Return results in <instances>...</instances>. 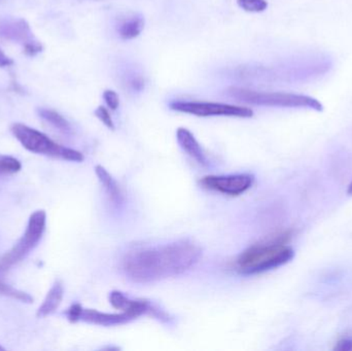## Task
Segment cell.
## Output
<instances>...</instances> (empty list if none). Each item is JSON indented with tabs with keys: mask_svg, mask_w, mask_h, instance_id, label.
Here are the masks:
<instances>
[{
	"mask_svg": "<svg viewBox=\"0 0 352 351\" xmlns=\"http://www.w3.org/2000/svg\"><path fill=\"white\" fill-rule=\"evenodd\" d=\"M12 63H14L12 60L0 49V67H6V66L12 65Z\"/></svg>",
	"mask_w": 352,
	"mask_h": 351,
	"instance_id": "603a6c76",
	"label": "cell"
},
{
	"mask_svg": "<svg viewBox=\"0 0 352 351\" xmlns=\"http://www.w3.org/2000/svg\"><path fill=\"white\" fill-rule=\"evenodd\" d=\"M144 28V19L140 14L127 16L118 26V33L125 41L140 36Z\"/></svg>",
	"mask_w": 352,
	"mask_h": 351,
	"instance_id": "5bb4252c",
	"label": "cell"
},
{
	"mask_svg": "<svg viewBox=\"0 0 352 351\" xmlns=\"http://www.w3.org/2000/svg\"><path fill=\"white\" fill-rule=\"evenodd\" d=\"M254 183V177L248 173L230 175H208L200 181L206 189L229 196H239L245 193Z\"/></svg>",
	"mask_w": 352,
	"mask_h": 351,
	"instance_id": "52a82bcc",
	"label": "cell"
},
{
	"mask_svg": "<svg viewBox=\"0 0 352 351\" xmlns=\"http://www.w3.org/2000/svg\"><path fill=\"white\" fill-rule=\"evenodd\" d=\"M109 302L113 308L129 313L134 319L144 315H150L161 321H168V317L164 311L159 310L154 305L146 300H131L123 293L113 291L109 295Z\"/></svg>",
	"mask_w": 352,
	"mask_h": 351,
	"instance_id": "9c48e42d",
	"label": "cell"
},
{
	"mask_svg": "<svg viewBox=\"0 0 352 351\" xmlns=\"http://www.w3.org/2000/svg\"><path fill=\"white\" fill-rule=\"evenodd\" d=\"M82 306L80 304H74L70 306V308L68 309L67 313H66V317H67L68 321L70 323H78L80 321V313H82Z\"/></svg>",
	"mask_w": 352,
	"mask_h": 351,
	"instance_id": "44dd1931",
	"label": "cell"
},
{
	"mask_svg": "<svg viewBox=\"0 0 352 351\" xmlns=\"http://www.w3.org/2000/svg\"><path fill=\"white\" fill-rule=\"evenodd\" d=\"M95 173H96L98 181H100L103 189L107 192L109 200L116 205H120V204L123 203V194H122L121 189H120L119 185H118L116 179H113V175L101 165H97L95 167Z\"/></svg>",
	"mask_w": 352,
	"mask_h": 351,
	"instance_id": "7c38bea8",
	"label": "cell"
},
{
	"mask_svg": "<svg viewBox=\"0 0 352 351\" xmlns=\"http://www.w3.org/2000/svg\"><path fill=\"white\" fill-rule=\"evenodd\" d=\"M0 36L22 45L27 55L34 56L43 51L41 43L35 38L26 21L22 19L0 21Z\"/></svg>",
	"mask_w": 352,
	"mask_h": 351,
	"instance_id": "ba28073f",
	"label": "cell"
},
{
	"mask_svg": "<svg viewBox=\"0 0 352 351\" xmlns=\"http://www.w3.org/2000/svg\"><path fill=\"white\" fill-rule=\"evenodd\" d=\"M347 194H349V196H352V181L351 183H349V189H347Z\"/></svg>",
	"mask_w": 352,
	"mask_h": 351,
	"instance_id": "cb8c5ba5",
	"label": "cell"
},
{
	"mask_svg": "<svg viewBox=\"0 0 352 351\" xmlns=\"http://www.w3.org/2000/svg\"><path fill=\"white\" fill-rule=\"evenodd\" d=\"M103 99H104L105 103L107 106L111 109V111H117L120 106V99L119 95L113 90H105L103 92Z\"/></svg>",
	"mask_w": 352,
	"mask_h": 351,
	"instance_id": "ffe728a7",
	"label": "cell"
},
{
	"mask_svg": "<svg viewBox=\"0 0 352 351\" xmlns=\"http://www.w3.org/2000/svg\"><path fill=\"white\" fill-rule=\"evenodd\" d=\"M95 115L107 126L109 129L115 130V123H113V117H111L109 111L104 106H99L95 111Z\"/></svg>",
	"mask_w": 352,
	"mask_h": 351,
	"instance_id": "d6986e66",
	"label": "cell"
},
{
	"mask_svg": "<svg viewBox=\"0 0 352 351\" xmlns=\"http://www.w3.org/2000/svg\"><path fill=\"white\" fill-rule=\"evenodd\" d=\"M64 288L61 282H56L52 286L51 290L47 292L43 304L37 310L36 317L38 319L51 315L59 308L62 300H63Z\"/></svg>",
	"mask_w": 352,
	"mask_h": 351,
	"instance_id": "4fadbf2b",
	"label": "cell"
},
{
	"mask_svg": "<svg viewBox=\"0 0 352 351\" xmlns=\"http://www.w3.org/2000/svg\"><path fill=\"white\" fill-rule=\"evenodd\" d=\"M202 257V249L190 239L167 245L133 249L124 258L122 267L128 280L151 284L175 278L188 271Z\"/></svg>",
	"mask_w": 352,
	"mask_h": 351,
	"instance_id": "6da1fadb",
	"label": "cell"
},
{
	"mask_svg": "<svg viewBox=\"0 0 352 351\" xmlns=\"http://www.w3.org/2000/svg\"><path fill=\"white\" fill-rule=\"evenodd\" d=\"M173 111L197 117H252V109L225 103L199 102V101H175L169 104Z\"/></svg>",
	"mask_w": 352,
	"mask_h": 351,
	"instance_id": "8992f818",
	"label": "cell"
},
{
	"mask_svg": "<svg viewBox=\"0 0 352 351\" xmlns=\"http://www.w3.org/2000/svg\"><path fill=\"white\" fill-rule=\"evenodd\" d=\"M22 168L20 161L12 157L0 156V169L3 174H14Z\"/></svg>",
	"mask_w": 352,
	"mask_h": 351,
	"instance_id": "e0dca14e",
	"label": "cell"
},
{
	"mask_svg": "<svg viewBox=\"0 0 352 351\" xmlns=\"http://www.w3.org/2000/svg\"><path fill=\"white\" fill-rule=\"evenodd\" d=\"M335 350L339 351H351L352 350V339L351 338H344L337 343Z\"/></svg>",
	"mask_w": 352,
	"mask_h": 351,
	"instance_id": "7402d4cb",
	"label": "cell"
},
{
	"mask_svg": "<svg viewBox=\"0 0 352 351\" xmlns=\"http://www.w3.org/2000/svg\"><path fill=\"white\" fill-rule=\"evenodd\" d=\"M237 4L248 12H262L268 8L266 0H237Z\"/></svg>",
	"mask_w": 352,
	"mask_h": 351,
	"instance_id": "ac0fdd59",
	"label": "cell"
},
{
	"mask_svg": "<svg viewBox=\"0 0 352 351\" xmlns=\"http://www.w3.org/2000/svg\"><path fill=\"white\" fill-rule=\"evenodd\" d=\"M10 131L16 139L22 144L23 148L33 154L43 155L72 162H82L85 160L82 152L60 146L43 132L37 131L36 129L28 127L24 124H14L10 127Z\"/></svg>",
	"mask_w": 352,
	"mask_h": 351,
	"instance_id": "3957f363",
	"label": "cell"
},
{
	"mask_svg": "<svg viewBox=\"0 0 352 351\" xmlns=\"http://www.w3.org/2000/svg\"><path fill=\"white\" fill-rule=\"evenodd\" d=\"M176 139L180 148L196 162L201 165H207V159L202 146L195 138L194 134L186 128H178L176 131Z\"/></svg>",
	"mask_w": 352,
	"mask_h": 351,
	"instance_id": "8fae6325",
	"label": "cell"
},
{
	"mask_svg": "<svg viewBox=\"0 0 352 351\" xmlns=\"http://www.w3.org/2000/svg\"><path fill=\"white\" fill-rule=\"evenodd\" d=\"M0 294L10 297V298L12 299H16V300L21 301V302H33V298L30 295L22 292V291L16 290V288H12V286H8V284H3V282H0Z\"/></svg>",
	"mask_w": 352,
	"mask_h": 351,
	"instance_id": "2e32d148",
	"label": "cell"
},
{
	"mask_svg": "<svg viewBox=\"0 0 352 351\" xmlns=\"http://www.w3.org/2000/svg\"><path fill=\"white\" fill-rule=\"evenodd\" d=\"M38 115L41 119L51 124L62 133L68 134L72 132V127H70V124L68 123L67 120L62 117L57 111H52V109H39Z\"/></svg>",
	"mask_w": 352,
	"mask_h": 351,
	"instance_id": "9a60e30c",
	"label": "cell"
},
{
	"mask_svg": "<svg viewBox=\"0 0 352 351\" xmlns=\"http://www.w3.org/2000/svg\"><path fill=\"white\" fill-rule=\"evenodd\" d=\"M4 350H6V348H2V346H0V351H4Z\"/></svg>",
	"mask_w": 352,
	"mask_h": 351,
	"instance_id": "d4e9b609",
	"label": "cell"
},
{
	"mask_svg": "<svg viewBox=\"0 0 352 351\" xmlns=\"http://www.w3.org/2000/svg\"><path fill=\"white\" fill-rule=\"evenodd\" d=\"M228 95L232 98L242 102L252 103L265 106L300 107V109H314L322 111V103L312 97L306 95L292 94L280 92H258L243 88H230Z\"/></svg>",
	"mask_w": 352,
	"mask_h": 351,
	"instance_id": "277c9868",
	"label": "cell"
},
{
	"mask_svg": "<svg viewBox=\"0 0 352 351\" xmlns=\"http://www.w3.org/2000/svg\"><path fill=\"white\" fill-rule=\"evenodd\" d=\"M289 239V233H285L268 242L248 247L236 261L238 271L244 275H254L289 263L295 255L294 249L287 245Z\"/></svg>",
	"mask_w": 352,
	"mask_h": 351,
	"instance_id": "7a4b0ae2",
	"label": "cell"
},
{
	"mask_svg": "<svg viewBox=\"0 0 352 351\" xmlns=\"http://www.w3.org/2000/svg\"><path fill=\"white\" fill-rule=\"evenodd\" d=\"M133 319V317L125 311L122 313H104L94 309L85 308H82L80 317V321L91 324V325L102 326V327L123 325Z\"/></svg>",
	"mask_w": 352,
	"mask_h": 351,
	"instance_id": "30bf717a",
	"label": "cell"
},
{
	"mask_svg": "<svg viewBox=\"0 0 352 351\" xmlns=\"http://www.w3.org/2000/svg\"><path fill=\"white\" fill-rule=\"evenodd\" d=\"M47 225V214L45 210H36L29 218L26 231L16 245L0 260V270L6 269L22 261L35 249L43 238Z\"/></svg>",
	"mask_w": 352,
	"mask_h": 351,
	"instance_id": "5b68a950",
	"label": "cell"
}]
</instances>
